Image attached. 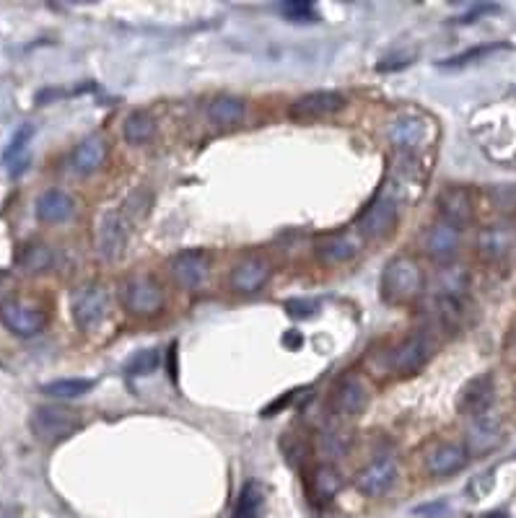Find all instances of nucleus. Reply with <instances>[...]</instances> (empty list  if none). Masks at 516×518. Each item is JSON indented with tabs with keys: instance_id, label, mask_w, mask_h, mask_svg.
<instances>
[{
	"instance_id": "obj_18",
	"label": "nucleus",
	"mask_w": 516,
	"mask_h": 518,
	"mask_svg": "<svg viewBox=\"0 0 516 518\" xmlns=\"http://www.w3.org/2000/svg\"><path fill=\"white\" fill-rule=\"evenodd\" d=\"M397 482V462L392 456L376 459L356 474V490L366 498H379Z\"/></svg>"
},
{
	"instance_id": "obj_34",
	"label": "nucleus",
	"mask_w": 516,
	"mask_h": 518,
	"mask_svg": "<svg viewBox=\"0 0 516 518\" xmlns=\"http://www.w3.org/2000/svg\"><path fill=\"white\" fill-rule=\"evenodd\" d=\"M509 45H498V42H493V45H478V47H472V50H465V52H459V55L454 57H446V60H441L439 68H465V65L470 63H478V60H483V57L493 55V52L498 50H506Z\"/></svg>"
},
{
	"instance_id": "obj_10",
	"label": "nucleus",
	"mask_w": 516,
	"mask_h": 518,
	"mask_svg": "<svg viewBox=\"0 0 516 518\" xmlns=\"http://www.w3.org/2000/svg\"><path fill=\"white\" fill-rule=\"evenodd\" d=\"M504 443V423L498 412L488 410L483 415L472 417L470 428L465 433V451L467 456H485L496 451Z\"/></svg>"
},
{
	"instance_id": "obj_22",
	"label": "nucleus",
	"mask_w": 516,
	"mask_h": 518,
	"mask_svg": "<svg viewBox=\"0 0 516 518\" xmlns=\"http://www.w3.org/2000/svg\"><path fill=\"white\" fill-rule=\"evenodd\" d=\"M514 231L506 226H485L480 228L478 239H475V252L480 254L483 262H504L514 249Z\"/></svg>"
},
{
	"instance_id": "obj_25",
	"label": "nucleus",
	"mask_w": 516,
	"mask_h": 518,
	"mask_svg": "<svg viewBox=\"0 0 516 518\" xmlns=\"http://www.w3.org/2000/svg\"><path fill=\"white\" fill-rule=\"evenodd\" d=\"M52 265H55V252L42 241H29L16 254V267L26 275H42V272L52 270Z\"/></svg>"
},
{
	"instance_id": "obj_23",
	"label": "nucleus",
	"mask_w": 516,
	"mask_h": 518,
	"mask_svg": "<svg viewBox=\"0 0 516 518\" xmlns=\"http://www.w3.org/2000/svg\"><path fill=\"white\" fill-rule=\"evenodd\" d=\"M76 210L73 197L63 190H47L37 200V218L42 223H65Z\"/></svg>"
},
{
	"instance_id": "obj_17",
	"label": "nucleus",
	"mask_w": 516,
	"mask_h": 518,
	"mask_svg": "<svg viewBox=\"0 0 516 518\" xmlns=\"http://www.w3.org/2000/svg\"><path fill=\"white\" fill-rule=\"evenodd\" d=\"M270 275H273V265L260 254H249V257L239 259L229 275V285L236 293H257L268 285Z\"/></svg>"
},
{
	"instance_id": "obj_11",
	"label": "nucleus",
	"mask_w": 516,
	"mask_h": 518,
	"mask_svg": "<svg viewBox=\"0 0 516 518\" xmlns=\"http://www.w3.org/2000/svg\"><path fill=\"white\" fill-rule=\"evenodd\" d=\"M345 99L340 91H312V94L299 96L296 102L288 107V117L294 122H317L338 114L345 107Z\"/></svg>"
},
{
	"instance_id": "obj_16",
	"label": "nucleus",
	"mask_w": 516,
	"mask_h": 518,
	"mask_svg": "<svg viewBox=\"0 0 516 518\" xmlns=\"http://www.w3.org/2000/svg\"><path fill=\"white\" fill-rule=\"evenodd\" d=\"M493 399H496V379H493V373H478V376H472V379L462 386V392H459L457 397V410L462 412V415L478 417L483 415V412L491 410Z\"/></svg>"
},
{
	"instance_id": "obj_7",
	"label": "nucleus",
	"mask_w": 516,
	"mask_h": 518,
	"mask_svg": "<svg viewBox=\"0 0 516 518\" xmlns=\"http://www.w3.org/2000/svg\"><path fill=\"white\" fill-rule=\"evenodd\" d=\"M0 322L16 337H37L47 327L50 316L34 301L26 298H11L0 306Z\"/></svg>"
},
{
	"instance_id": "obj_15",
	"label": "nucleus",
	"mask_w": 516,
	"mask_h": 518,
	"mask_svg": "<svg viewBox=\"0 0 516 518\" xmlns=\"http://www.w3.org/2000/svg\"><path fill=\"white\" fill-rule=\"evenodd\" d=\"M421 247L428 259H434L439 265H449L459 254V247H462V231L444 221H436L431 223L426 234H423Z\"/></svg>"
},
{
	"instance_id": "obj_43",
	"label": "nucleus",
	"mask_w": 516,
	"mask_h": 518,
	"mask_svg": "<svg viewBox=\"0 0 516 518\" xmlns=\"http://www.w3.org/2000/svg\"><path fill=\"white\" fill-rule=\"evenodd\" d=\"M483 518H509V516H504V513H485Z\"/></svg>"
},
{
	"instance_id": "obj_40",
	"label": "nucleus",
	"mask_w": 516,
	"mask_h": 518,
	"mask_svg": "<svg viewBox=\"0 0 516 518\" xmlns=\"http://www.w3.org/2000/svg\"><path fill=\"white\" fill-rule=\"evenodd\" d=\"M294 394H296V392H286V397H278V399H275V402H273V405L265 407V412H262V415H265V417H273L275 412L291 405V399H294Z\"/></svg>"
},
{
	"instance_id": "obj_20",
	"label": "nucleus",
	"mask_w": 516,
	"mask_h": 518,
	"mask_svg": "<svg viewBox=\"0 0 516 518\" xmlns=\"http://www.w3.org/2000/svg\"><path fill=\"white\" fill-rule=\"evenodd\" d=\"M426 319L428 329L434 335V329H441V332H457L462 324H465V301H454V298H441L434 296L426 306Z\"/></svg>"
},
{
	"instance_id": "obj_32",
	"label": "nucleus",
	"mask_w": 516,
	"mask_h": 518,
	"mask_svg": "<svg viewBox=\"0 0 516 518\" xmlns=\"http://www.w3.org/2000/svg\"><path fill=\"white\" fill-rule=\"evenodd\" d=\"M94 386H96L94 379H58L42 386V392H45L47 397H55V399H73V397L89 394Z\"/></svg>"
},
{
	"instance_id": "obj_21",
	"label": "nucleus",
	"mask_w": 516,
	"mask_h": 518,
	"mask_svg": "<svg viewBox=\"0 0 516 518\" xmlns=\"http://www.w3.org/2000/svg\"><path fill=\"white\" fill-rule=\"evenodd\" d=\"M467 451L465 446H459V443L452 441H444V443H436L434 449L426 454V469L428 474H434V477H452V474L462 472L467 467Z\"/></svg>"
},
{
	"instance_id": "obj_42",
	"label": "nucleus",
	"mask_w": 516,
	"mask_h": 518,
	"mask_svg": "<svg viewBox=\"0 0 516 518\" xmlns=\"http://www.w3.org/2000/svg\"><path fill=\"white\" fill-rule=\"evenodd\" d=\"M174 355H177V345H172V348H169V376H172V379H177V363H174Z\"/></svg>"
},
{
	"instance_id": "obj_41",
	"label": "nucleus",
	"mask_w": 516,
	"mask_h": 518,
	"mask_svg": "<svg viewBox=\"0 0 516 518\" xmlns=\"http://www.w3.org/2000/svg\"><path fill=\"white\" fill-rule=\"evenodd\" d=\"M485 11H496V6H480V8H475V11L472 13H467V16H462V19H459V24H470V21H475L480 16V13H485Z\"/></svg>"
},
{
	"instance_id": "obj_36",
	"label": "nucleus",
	"mask_w": 516,
	"mask_h": 518,
	"mask_svg": "<svg viewBox=\"0 0 516 518\" xmlns=\"http://www.w3.org/2000/svg\"><path fill=\"white\" fill-rule=\"evenodd\" d=\"M159 363H161V355L159 350H141V353L135 355L133 361L128 363V373L130 376H151L153 371H159Z\"/></svg>"
},
{
	"instance_id": "obj_12",
	"label": "nucleus",
	"mask_w": 516,
	"mask_h": 518,
	"mask_svg": "<svg viewBox=\"0 0 516 518\" xmlns=\"http://www.w3.org/2000/svg\"><path fill=\"white\" fill-rule=\"evenodd\" d=\"M130 221L117 210H107L96 223V252L104 259H117L128 244Z\"/></svg>"
},
{
	"instance_id": "obj_44",
	"label": "nucleus",
	"mask_w": 516,
	"mask_h": 518,
	"mask_svg": "<svg viewBox=\"0 0 516 518\" xmlns=\"http://www.w3.org/2000/svg\"><path fill=\"white\" fill-rule=\"evenodd\" d=\"M514 340H516V332H514Z\"/></svg>"
},
{
	"instance_id": "obj_9",
	"label": "nucleus",
	"mask_w": 516,
	"mask_h": 518,
	"mask_svg": "<svg viewBox=\"0 0 516 518\" xmlns=\"http://www.w3.org/2000/svg\"><path fill=\"white\" fill-rule=\"evenodd\" d=\"M369 402H371L369 386H366V381L361 379L358 373H345V376H340L338 379V384L332 386L330 407L335 415L340 417L364 415Z\"/></svg>"
},
{
	"instance_id": "obj_37",
	"label": "nucleus",
	"mask_w": 516,
	"mask_h": 518,
	"mask_svg": "<svg viewBox=\"0 0 516 518\" xmlns=\"http://www.w3.org/2000/svg\"><path fill=\"white\" fill-rule=\"evenodd\" d=\"M281 13L286 16L288 21H296V24L319 19L317 8H314V3H309V0H306V3L304 0H291V3H283Z\"/></svg>"
},
{
	"instance_id": "obj_30",
	"label": "nucleus",
	"mask_w": 516,
	"mask_h": 518,
	"mask_svg": "<svg viewBox=\"0 0 516 518\" xmlns=\"http://www.w3.org/2000/svg\"><path fill=\"white\" fill-rule=\"evenodd\" d=\"M34 130L29 125L19 127V133L13 135L11 143H8V148L3 151V164L8 166V174L11 177H19L21 171L26 169V161H29V156H26V146H29V140H32Z\"/></svg>"
},
{
	"instance_id": "obj_6",
	"label": "nucleus",
	"mask_w": 516,
	"mask_h": 518,
	"mask_svg": "<svg viewBox=\"0 0 516 518\" xmlns=\"http://www.w3.org/2000/svg\"><path fill=\"white\" fill-rule=\"evenodd\" d=\"M120 304L128 314L148 319L164 309V288L151 275H130L120 285Z\"/></svg>"
},
{
	"instance_id": "obj_39",
	"label": "nucleus",
	"mask_w": 516,
	"mask_h": 518,
	"mask_svg": "<svg viewBox=\"0 0 516 518\" xmlns=\"http://www.w3.org/2000/svg\"><path fill=\"white\" fill-rule=\"evenodd\" d=\"M319 304L317 301H309V298H296V301H286V311L296 319H309V316L317 314Z\"/></svg>"
},
{
	"instance_id": "obj_29",
	"label": "nucleus",
	"mask_w": 516,
	"mask_h": 518,
	"mask_svg": "<svg viewBox=\"0 0 516 518\" xmlns=\"http://www.w3.org/2000/svg\"><path fill=\"white\" fill-rule=\"evenodd\" d=\"M353 446V433L345 428H325L317 438L319 454L325 456L327 462H335L340 456H345Z\"/></svg>"
},
{
	"instance_id": "obj_24",
	"label": "nucleus",
	"mask_w": 516,
	"mask_h": 518,
	"mask_svg": "<svg viewBox=\"0 0 516 518\" xmlns=\"http://www.w3.org/2000/svg\"><path fill=\"white\" fill-rule=\"evenodd\" d=\"M107 143H104V138H99V135H91V138H86L83 143H78V148L73 151V169L78 171V174H83V177H89V174H94V171H99L104 166V161H107Z\"/></svg>"
},
{
	"instance_id": "obj_26",
	"label": "nucleus",
	"mask_w": 516,
	"mask_h": 518,
	"mask_svg": "<svg viewBox=\"0 0 516 518\" xmlns=\"http://www.w3.org/2000/svg\"><path fill=\"white\" fill-rule=\"evenodd\" d=\"M467 288H470V270L462 265H446L436 278V296L465 301Z\"/></svg>"
},
{
	"instance_id": "obj_14",
	"label": "nucleus",
	"mask_w": 516,
	"mask_h": 518,
	"mask_svg": "<svg viewBox=\"0 0 516 518\" xmlns=\"http://www.w3.org/2000/svg\"><path fill=\"white\" fill-rule=\"evenodd\" d=\"M169 272H172L174 283L195 291L211 275V257L200 249H185V252L174 254L172 262H169Z\"/></svg>"
},
{
	"instance_id": "obj_3",
	"label": "nucleus",
	"mask_w": 516,
	"mask_h": 518,
	"mask_svg": "<svg viewBox=\"0 0 516 518\" xmlns=\"http://www.w3.org/2000/svg\"><path fill=\"white\" fill-rule=\"evenodd\" d=\"M436 348H439L436 335H431L428 329H415V332L402 337L395 348L389 350V368L397 376H415V373H421L431 363V358L436 355Z\"/></svg>"
},
{
	"instance_id": "obj_8",
	"label": "nucleus",
	"mask_w": 516,
	"mask_h": 518,
	"mask_svg": "<svg viewBox=\"0 0 516 518\" xmlns=\"http://www.w3.org/2000/svg\"><path fill=\"white\" fill-rule=\"evenodd\" d=\"M73 322L78 324V329L89 332V329L99 327L104 322V316L109 314V291L102 283H89L78 288L76 296H73Z\"/></svg>"
},
{
	"instance_id": "obj_28",
	"label": "nucleus",
	"mask_w": 516,
	"mask_h": 518,
	"mask_svg": "<svg viewBox=\"0 0 516 518\" xmlns=\"http://www.w3.org/2000/svg\"><path fill=\"white\" fill-rule=\"evenodd\" d=\"M340 487H343V480H340L338 469L330 467V464H319L309 474V493L317 503H330L340 493Z\"/></svg>"
},
{
	"instance_id": "obj_1",
	"label": "nucleus",
	"mask_w": 516,
	"mask_h": 518,
	"mask_svg": "<svg viewBox=\"0 0 516 518\" xmlns=\"http://www.w3.org/2000/svg\"><path fill=\"white\" fill-rule=\"evenodd\" d=\"M423 278L421 265L408 254H397L384 265L382 272V296L389 304H410L413 298L423 293Z\"/></svg>"
},
{
	"instance_id": "obj_19",
	"label": "nucleus",
	"mask_w": 516,
	"mask_h": 518,
	"mask_svg": "<svg viewBox=\"0 0 516 518\" xmlns=\"http://www.w3.org/2000/svg\"><path fill=\"white\" fill-rule=\"evenodd\" d=\"M314 252H317V259L322 265H345L361 252V236L353 234V231H338V234L319 239Z\"/></svg>"
},
{
	"instance_id": "obj_5",
	"label": "nucleus",
	"mask_w": 516,
	"mask_h": 518,
	"mask_svg": "<svg viewBox=\"0 0 516 518\" xmlns=\"http://www.w3.org/2000/svg\"><path fill=\"white\" fill-rule=\"evenodd\" d=\"M389 143L397 148L400 153H415L426 151L431 143L436 140L439 130H436V122L426 114H400L392 125H389Z\"/></svg>"
},
{
	"instance_id": "obj_27",
	"label": "nucleus",
	"mask_w": 516,
	"mask_h": 518,
	"mask_svg": "<svg viewBox=\"0 0 516 518\" xmlns=\"http://www.w3.org/2000/svg\"><path fill=\"white\" fill-rule=\"evenodd\" d=\"M208 120L218 127H234L244 120L247 114V104L244 99H236V96H216L211 104H208Z\"/></svg>"
},
{
	"instance_id": "obj_4",
	"label": "nucleus",
	"mask_w": 516,
	"mask_h": 518,
	"mask_svg": "<svg viewBox=\"0 0 516 518\" xmlns=\"http://www.w3.org/2000/svg\"><path fill=\"white\" fill-rule=\"evenodd\" d=\"M29 428H32L37 441L60 443L83 428V417L76 410H71V407L42 405L29 417Z\"/></svg>"
},
{
	"instance_id": "obj_35",
	"label": "nucleus",
	"mask_w": 516,
	"mask_h": 518,
	"mask_svg": "<svg viewBox=\"0 0 516 518\" xmlns=\"http://www.w3.org/2000/svg\"><path fill=\"white\" fill-rule=\"evenodd\" d=\"M491 205L504 215H516V184H493L488 190Z\"/></svg>"
},
{
	"instance_id": "obj_33",
	"label": "nucleus",
	"mask_w": 516,
	"mask_h": 518,
	"mask_svg": "<svg viewBox=\"0 0 516 518\" xmlns=\"http://www.w3.org/2000/svg\"><path fill=\"white\" fill-rule=\"evenodd\" d=\"M262 500H265V493L257 482H247L239 493V500H236L234 516L231 518H257L262 511Z\"/></svg>"
},
{
	"instance_id": "obj_31",
	"label": "nucleus",
	"mask_w": 516,
	"mask_h": 518,
	"mask_svg": "<svg viewBox=\"0 0 516 518\" xmlns=\"http://www.w3.org/2000/svg\"><path fill=\"white\" fill-rule=\"evenodd\" d=\"M122 135L130 146H143L156 135V122L148 112H130L125 125H122Z\"/></svg>"
},
{
	"instance_id": "obj_2",
	"label": "nucleus",
	"mask_w": 516,
	"mask_h": 518,
	"mask_svg": "<svg viewBox=\"0 0 516 518\" xmlns=\"http://www.w3.org/2000/svg\"><path fill=\"white\" fill-rule=\"evenodd\" d=\"M400 208L402 200L384 182L382 190L371 197V203L356 218L358 236H364V239H382V236L392 234V228L397 226V218H400Z\"/></svg>"
},
{
	"instance_id": "obj_38",
	"label": "nucleus",
	"mask_w": 516,
	"mask_h": 518,
	"mask_svg": "<svg viewBox=\"0 0 516 518\" xmlns=\"http://www.w3.org/2000/svg\"><path fill=\"white\" fill-rule=\"evenodd\" d=\"M148 208H151V192H133V195L128 197V203H125L122 215H125L128 221H135V218H143V215L148 213Z\"/></svg>"
},
{
	"instance_id": "obj_13",
	"label": "nucleus",
	"mask_w": 516,
	"mask_h": 518,
	"mask_svg": "<svg viewBox=\"0 0 516 518\" xmlns=\"http://www.w3.org/2000/svg\"><path fill=\"white\" fill-rule=\"evenodd\" d=\"M436 205H439V221L449 223L454 228L470 226L472 218H475V200H472V192L467 187H459V184H452V187H444L436 197Z\"/></svg>"
}]
</instances>
